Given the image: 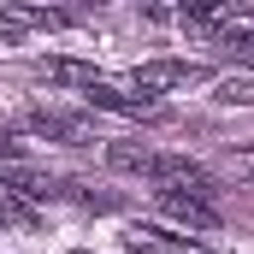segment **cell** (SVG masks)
Here are the masks:
<instances>
[{
  "label": "cell",
  "instance_id": "cell-1",
  "mask_svg": "<svg viewBox=\"0 0 254 254\" xmlns=\"http://www.w3.org/2000/svg\"><path fill=\"white\" fill-rule=\"evenodd\" d=\"M148 178H154L160 190L195 195V201H213V195H219V184H213V172H207V166H195V160H184V154H154Z\"/></svg>",
  "mask_w": 254,
  "mask_h": 254
},
{
  "label": "cell",
  "instance_id": "cell-2",
  "mask_svg": "<svg viewBox=\"0 0 254 254\" xmlns=\"http://www.w3.org/2000/svg\"><path fill=\"white\" fill-rule=\"evenodd\" d=\"M207 77V65H195V60H148V65H136L130 71V83L154 101L160 89H190V83H201Z\"/></svg>",
  "mask_w": 254,
  "mask_h": 254
},
{
  "label": "cell",
  "instance_id": "cell-3",
  "mask_svg": "<svg viewBox=\"0 0 254 254\" xmlns=\"http://www.w3.org/2000/svg\"><path fill=\"white\" fill-rule=\"evenodd\" d=\"M154 201H160L166 219H178V225H190V231H219V225H225L219 201H195V195H178V190H154Z\"/></svg>",
  "mask_w": 254,
  "mask_h": 254
},
{
  "label": "cell",
  "instance_id": "cell-4",
  "mask_svg": "<svg viewBox=\"0 0 254 254\" xmlns=\"http://www.w3.org/2000/svg\"><path fill=\"white\" fill-rule=\"evenodd\" d=\"M24 130H30V136H48V142H89V119L54 113V107H30V113H24Z\"/></svg>",
  "mask_w": 254,
  "mask_h": 254
},
{
  "label": "cell",
  "instance_id": "cell-5",
  "mask_svg": "<svg viewBox=\"0 0 254 254\" xmlns=\"http://www.w3.org/2000/svg\"><path fill=\"white\" fill-rule=\"evenodd\" d=\"M0 184L18 195V201H54V195H65L60 178H48V172H36V166H0Z\"/></svg>",
  "mask_w": 254,
  "mask_h": 254
},
{
  "label": "cell",
  "instance_id": "cell-6",
  "mask_svg": "<svg viewBox=\"0 0 254 254\" xmlns=\"http://www.w3.org/2000/svg\"><path fill=\"white\" fill-rule=\"evenodd\" d=\"M83 101H89V107H107V113H125V119H154V113H160L148 95H125V89H113V83L83 89Z\"/></svg>",
  "mask_w": 254,
  "mask_h": 254
},
{
  "label": "cell",
  "instance_id": "cell-7",
  "mask_svg": "<svg viewBox=\"0 0 254 254\" xmlns=\"http://www.w3.org/2000/svg\"><path fill=\"white\" fill-rule=\"evenodd\" d=\"M125 249L130 254H195L190 243H178V237H166V231H154V225H130Z\"/></svg>",
  "mask_w": 254,
  "mask_h": 254
},
{
  "label": "cell",
  "instance_id": "cell-8",
  "mask_svg": "<svg viewBox=\"0 0 254 254\" xmlns=\"http://www.w3.org/2000/svg\"><path fill=\"white\" fill-rule=\"evenodd\" d=\"M42 77H54V83H71V89H95L101 77H95V65H83V60H42L36 65Z\"/></svg>",
  "mask_w": 254,
  "mask_h": 254
},
{
  "label": "cell",
  "instance_id": "cell-9",
  "mask_svg": "<svg viewBox=\"0 0 254 254\" xmlns=\"http://www.w3.org/2000/svg\"><path fill=\"white\" fill-rule=\"evenodd\" d=\"M107 166H113V172H148V166H154V148H136V142H113V148H107Z\"/></svg>",
  "mask_w": 254,
  "mask_h": 254
},
{
  "label": "cell",
  "instance_id": "cell-10",
  "mask_svg": "<svg viewBox=\"0 0 254 254\" xmlns=\"http://www.w3.org/2000/svg\"><path fill=\"white\" fill-rule=\"evenodd\" d=\"M0 225H12V231H36L42 219H36V207H30V201H18V195H0Z\"/></svg>",
  "mask_w": 254,
  "mask_h": 254
},
{
  "label": "cell",
  "instance_id": "cell-11",
  "mask_svg": "<svg viewBox=\"0 0 254 254\" xmlns=\"http://www.w3.org/2000/svg\"><path fill=\"white\" fill-rule=\"evenodd\" d=\"M219 101H225V107H254V83L249 77H225V83H219Z\"/></svg>",
  "mask_w": 254,
  "mask_h": 254
},
{
  "label": "cell",
  "instance_id": "cell-12",
  "mask_svg": "<svg viewBox=\"0 0 254 254\" xmlns=\"http://www.w3.org/2000/svg\"><path fill=\"white\" fill-rule=\"evenodd\" d=\"M225 172H231V178H243V184H254V148H249V154H231V160H225Z\"/></svg>",
  "mask_w": 254,
  "mask_h": 254
},
{
  "label": "cell",
  "instance_id": "cell-13",
  "mask_svg": "<svg viewBox=\"0 0 254 254\" xmlns=\"http://www.w3.org/2000/svg\"><path fill=\"white\" fill-rule=\"evenodd\" d=\"M18 154H24L18 130H6V125H0V160H6V166H18Z\"/></svg>",
  "mask_w": 254,
  "mask_h": 254
},
{
  "label": "cell",
  "instance_id": "cell-14",
  "mask_svg": "<svg viewBox=\"0 0 254 254\" xmlns=\"http://www.w3.org/2000/svg\"><path fill=\"white\" fill-rule=\"evenodd\" d=\"M71 254H89V249H71Z\"/></svg>",
  "mask_w": 254,
  "mask_h": 254
}]
</instances>
